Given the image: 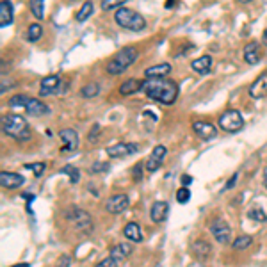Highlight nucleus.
<instances>
[{
    "label": "nucleus",
    "instance_id": "nucleus-1",
    "mask_svg": "<svg viewBox=\"0 0 267 267\" xmlns=\"http://www.w3.org/2000/svg\"><path fill=\"white\" fill-rule=\"evenodd\" d=\"M178 84L166 77H150L143 80V93L162 105H173L178 98Z\"/></svg>",
    "mask_w": 267,
    "mask_h": 267
},
{
    "label": "nucleus",
    "instance_id": "nucleus-2",
    "mask_svg": "<svg viewBox=\"0 0 267 267\" xmlns=\"http://www.w3.org/2000/svg\"><path fill=\"white\" fill-rule=\"evenodd\" d=\"M2 132L7 137L16 139V141H29L32 137L27 119L18 114H7L2 118Z\"/></svg>",
    "mask_w": 267,
    "mask_h": 267
},
{
    "label": "nucleus",
    "instance_id": "nucleus-3",
    "mask_svg": "<svg viewBox=\"0 0 267 267\" xmlns=\"http://www.w3.org/2000/svg\"><path fill=\"white\" fill-rule=\"evenodd\" d=\"M137 57H139L137 48H134V46L121 48L119 52H116V54L112 55V59L107 63V73L109 75L125 73V71L137 61Z\"/></svg>",
    "mask_w": 267,
    "mask_h": 267
},
{
    "label": "nucleus",
    "instance_id": "nucleus-4",
    "mask_svg": "<svg viewBox=\"0 0 267 267\" xmlns=\"http://www.w3.org/2000/svg\"><path fill=\"white\" fill-rule=\"evenodd\" d=\"M114 20L116 23L121 27V29L132 30V32H141V30L146 29V20H144L143 15H139L137 11H132L129 7H119L114 15Z\"/></svg>",
    "mask_w": 267,
    "mask_h": 267
},
{
    "label": "nucleus",
    "instance_id": "nucleus-5",
    "mask_svg": "<svg viewBox=\"0 0 267 267\" xmlns=\"http://www.w3.org/2000/svg\"><path fill=\"white\" fill-rule=\"evenodd\" d=\"M66 218H68V221L75 226V230H79V232L89 233L93 230V218H91L86 210H82V208L71 207L68 212H66Z\"/></svg>",
    "mask_w": 267,
    "mask_h": 267
},
{
    "label": "nucleus",
    "instance_id": "nucleus-6",
    "mask_svg": "<svg viewBox=\"0 0 267 267\" xmlns=\"http://www.w3.org/2000/svg\"><path fill=\"white\" fill-rule=\"evenodd\" d=\"M219 129L224 130V132H230V134H235L239 130H243L244 127V118L243 114L239 112L235 109H228L221 114V118H219Z\"/></svg>",
    "mask_w": 267,
    "mask_h": 267
},
{
    "label": "nucleus",
    "instance_id": "nucleus-7",
    "mask_svg": "<svg viewBox=\"0 0 267 267\" xmlns=\"http://www.w3.org/2000/svg\"><path fill=\"white\" fill-rule=\"evenodd\" d=\"M210 233H212V237L218 241L219 244H228L230 243V239H232V228L228 224L224 219H216V221L210 224Z\"/></svg>",
    "mask_w": 267,
    "mask_h": 267
},
{
    "label": "nucleus",
    "instance_id": "nucleus-8",
    "mask_svg": "<svg viewBox=\"0 0 267 267\" xmlns=\"http://www.w3.org/2000/svg\"><path fill=\"white\" fill-rule=\"evenodd\" d=\"M168 155V148L164 146V144H157L154 148V152L150 154L148 160H146V171H150V173H155L157 169H160V166H162L164 162V157Z\"/></svg>",
    "mask_w": 267,
    "mask_h": 267
},
{
    "label": "nucleus",
    "instance_id": "nucleus-9",
    "mask_svg": "<svg viewBox=\"0 0 267 267\" xmlns=\"http://www.w3.org/2000/svg\"><path fill=\"white\" fill-rule=\"evenodd\" d=\"M130 205V200L127 194H114L105 201V210L109 214H121L125 212Z\"/></svg>",
    "mask_w": 267,
    "mask_h": 267
},
{
    "label": "nucleus",
    "instance_id": "nucleus-10",
    "mask_svg": "<svg viewBox=\"0 0 267 267\" xmlns=\"http://www.w3.org/2000/svg\"><path fill=\"white\" fill-rule=\"evenodd\" d=\"M61 139H63V154H73L75 150L79 148V134L73 129H63L59 132Z\"/></svg>",
    "mask_w": 267,
    "mask_h": 267
},
{
    "label": "nucleus",
    "instance_id": "nucleus-11",
    "mask_svg": "<svg viewBox=\"0 0 267 267\" xmlns=\"http://www.w3.org/2000/svg\"><path fill=\"white\" fill-rule=\"evenodd\" d=\"M137 150H139L137 144H134V143H118L107 148V155H109L111 158H123V157H129V155H134Z\"/></svg>",
    "mask_w": 267,
    "mask_h": 267
},
{
    "label": "nucleus",
    "instance_id": "nucleus-12",
    "mask_svg": "<svg viewBox=\"0 0 267 267\" xmlns=\"http://www.w3.org/2000/svg\"><path fill=\"white\" fill-rule=\"evenodd\" d=\"M61 89V77L59 75H48L43 77L40 84V96H48V94L59 93Z\"/></svg>",
    "mask_w": 267,
    "mask_h": 267
},
{
    "label": "nucleus",
    "instance_id": "nucleus-13",
    "mask_svg": "<svg viewBox=\"0 0 267 267\" xmlns=\"http://www.w3.org/2000/svg\"><path fill=\"white\" fill-rule=\"evenodd\" d=\"M193 130L198 134L201 139H205V141H210V139L218 137V129H216L212 123H208V121H201V119L193 121Z\"/></svg>",
    "mask_w": 267,
    "mask_h": 267
},
{
    "label": "nucleus",
    "instance_id": "nucleus-14",
    "mask_svg": "<svg viewBox=\"0 0 267 267\" xmlns=\"http://www.w3.org/2000/svg\"><path fill=\"white\" fill-rule=\"evenodd\" d=\"M249 96L255 100H260L264 96H267V71L260 73L255 79L251 86H249Z\"/></svg>",
    "mask_w": 267,
    "mask_h": 267
},
{
    "label": "nucleus",
    "instance_id": "nucleus-15",
    "mask_svg": "<svg viewBox=\"0 0 267 267\" xmlns=\"http://www.w3.org/2000/svg\"><path fill=\"white\" fill-rule=\"evenodd\" d=\"M25 183V178L18 173H11V171H2L0 173V185L4 189H18Z\"/></svg>",
    "mask_w": 267,
    "mask_h": 267
},
{
    "label": "nucleus",
    "instance_id": "nucleus-16",
    "mask_svg": "<svg viewBox=\"0 0 267 267\" xmlns=\"http://www.w3.org/2000/svg\"><path fill=\"white\" fill-rule=\"evenodd\" d=\"M260 55H262V50H260V43L258 41H251L244 46V61L247 65H257L260 61Z\"/></svg>",
    "mask_w": 267,
    "mask_h": 267
},
{
    "label": "nucleus",
    "instance_id": "nucleus-17",
    "mask_svg": "<svg viewBox=\"0 0 267 267\" xmlns=\"http://www.w3.org/2000/svg\"><path fill=\"white\" fill-rule=\"evenodd\" d=\"M169 212V205L168 201H155L152 205V210H150V218L154 222H162L166 221Z\"/></svg>",
    "mask_w": 267,
    "mask_h": 267
},
{
    "label": "nucleus",
    "instance_id": "nucleus-18",
    "mask_svg": "<svg viewBox=\"0 0 267 267\" xmlns=\"http://www.w3.org/2000/svg\"><path fill=\"white\" fill-rule=\"evenodd\" d=\"M25 111H27V114H30V116H36V118L44 116V114H50V107H48V105H44L41 100H36V98H30L29 100V104L25 105Z\"/></svg>",
    "mask_w": 267,
    "mask_h": 267
},
{
    "label": "nucleus",
    "instance_id": "nucleus-19",
    "mask_svg": "<svg viewBox=\"0 0 267 267\" xmlns=\"http://www.w3.org/2000/svg\"><path fill=\"white\" fill-rule=\"evenodd\" d=\"M13 4L9 0H2L0 2V27H7V25L13 23Z\"/></svg>",
    "mask_w": 267,
    "mask_h": 267
},
{
    "label": "nucleus",
    "instance_id": "nucleus-20",
    "mask_svg": "<svg viewBox=\"0 0 267 267\" xmlns=\"http://www.w3.org/2000/svg\"><path fill=\"white\" fill-rule=\"evenodd\" d=\"M212 65H214V61L210 55H201V57H198V59H194L193 63H191V68L196 71V73H208L210 69H212Z\"/></svg>",
    "mask_w": 267,
    "mask_h": 267
},
{
    "label": "nucleus",
    "instance_id": "nucleus-21",
    "mask_svg": "<svg viewBox=\"0 0 267 267\" xmlns=\"http://www.w3.org/2000/svg\"><path fill=\"white\" fill-rule=\"evenodd\" d=\"M139 91H143V80L139 79H129L119 86V93L123 96H130V94H135Z\"/></svg>",
    "mask_w": 267,
    "mask_h": 267
},
{
    "label": "nucleus",
    "instance_id": "nucleus-22",
    "mask_svg": "<svg viewBox=\"0 0 267 267\" xmlns=\"http://www.w3.org/2000/svg\"><path fill=\"white\" fill-rule=\"evenodd\" d=\"M123 235L129 239L130 243H143V232H141V226L137 222H129L125 224L123 228Z\"/></svg>",
    "mask_w": 267,
    "mask_h": 267
},
{
    "label": "nucleus",
    "instance_id": "nucleus-23",
    "mask_svg": "<svg viewBox=\"0 0 267 267\" xmlns=\"http://www.w3.org/2000/svg\"><path fill=\"white\" fill-rule=\"evenodd\" d=\"M134 251L132 244L129 243H121V244H116V246L111 249V257L114 258V260H118V262H121V260H125L127 257H130Z\"/></svg>",
    "mask_w": 267,
    "mask_h": 267
},
{
    "label": "nucleus",
    "instance_id": "nucleus-24",
    "mask_svg": "<svg viewBox=\"0 0 267 267\" xmlns=\"http://www.w3.org/2000/svg\"><path fill=\"white\" fill-rule=\"evenodd\" d=\"M171 73V65L169 63H160V65L150 66V68L144 69V77L150 79V77H168Z\"/></svg>",
    "mask_w": 267,
    "mask_h": 267
},
{
    "label": "nucleus",
    "instance_id": "nucleus-25",
    "mask_svg": "<svg viewBox=\"0 0 267 267\" xmlns=\"http://www.w3.org/2000/svg\"><path fill=\"white\" fill-rule=\"evenodd\" d=\"M193 253L200 258V260H205V258L212 253V246H210L207 241L198 239V241H194V243H193Z\"/></svg>",
    "mask_w": 267,
    "mask_h": 267
},
{
    "label": "nucleus",
    "instance_id": "nucleus-26",
    "mask_svg": "<svg viewBox=\"0 0 267 267\" xmlns=\"http://www.w3.org/2000/svg\"><path fill=\"white\" fill-rule=\"evenodd\" d=\"M94 13V4L91 2V0H88V2H84V4L80 5L79 13H77V22L79 23H82V22H86L89 18V16Z\"/></svg>",
    "mask_w": 267,
    "mask_h": 267
},
{
    "label": "nucleus",
    "instance_id": "nucleus-27",
    "mask_svg": "<svg viewBox=\"0 0 267 267\" xmlns=\"http://www.w3.org/2000/svg\"><path fill=\"white\" fill-rule=\"evenodd\" d=\"M41 36H43V27H41V23H30L29 29H27V41H30V43H36V41L41 40Z\"/></svg>",
    "mask_w": 267,
    "mask_h": 267
},
{
    "label": "nucleus",
    "instance_id": "nucleus-28",
    "mask_svg": "<svg viewBox=\"0 0 267 267\" xmlns=\"http://www.w3.org/2000/svg\"><path fill=\"white\" fill-rule=\"evenodd\" d=\"M30 13L36 16V20H43L44 16V0H29Z\"/></svg>",
    "mask_w": 267,
    "mask_h": 267
},
{
    "label": "nucleus",
    "instance_id": "nucleus-29",
    "mask_svg": "<svg viewBox=\"0 0 267 267\" xmlns=\"http://www.w3.org/2000/svg\"><path fill=\"white\" fill-rule=\"evenodd\" d=\"M98 93H100V86L96 82H89V84H86L84 88L80 89V96L82 98H94Z\"/></svg>",
    "mask_w": 267,
    "mask_h": 267
},
{
    "label": "nucleus",
    "instance_id": "nucleus-30",
    "mask_svg": "<svg viewBox=\"0 0 267 267\" xmlns=\"http://www.w3.org/2000/svg\"><path fill=\"white\" fill-rule=\"evenodd\" d=\"M61 173L66 175V177H69V182L71 183H79L80 180V171L75 166H71V164H68V166H65V168L61 169Z\"/></svg>",
    "mask_w": 267,
    "mask_h": 267
},
{
    "label": "nucleus",
    "instance_id": "nucleus-31",
    "mask_svg": "<svg viewBox=\"0 0 267 267\" xmlns=\"http://www.w3.org/2000/svg\"><path fill=\"white\" fill-rule=\"evenodd\" d=\"M251 244H253V237H249V235H241V237H237L232 243V247H233V249H239V251H243V249L249 247Z\"/></svg>",
    "mask_w": 267,
    "mask_h": 267
},
{
    "label": "nucleus",
    "instance_id": "nucleus-32",
    "mask_svg": "<svg viewBox=\"0 0 267 267\" xmlns=\"http://www.w3.org/2000/svg\"><path fill=\"white\" fill-rule=\"evenodd\" d=\"M247 218L253 219V221H257V222H267V214L264 212V208L262 207H253L249 212H247Z\"/></svg>",
    "mask_w": 267,
    "mask_h": 267
},
{
    "label": "nucleus",
    "instance_id": "nucleus-33",
    "mask_svg": "<svg viewBox=\"0 0 267 267\" xmlns=\"http://www.w3.org/2000/svg\"><path fill=\"white\" fill-rule=\"evenodd\" d=\"M29 100H30V96L18 93V94H15V96H11L7 104H9V107H25V105L29 104Z\"/></svg>",
    "mask_w": 267,
    "mask_h": 267
},
{
    "label": "nucleus",
    "instance_id": "nucleus-34",
    "mask_svg": "<svg viewBox=\"0 0 267 267\" xmlns=\"http://www.w3.org/2000/svg\"><path fill=\"white\" fill-rule=\"evenodd\" d=\"M125 2H127V0H102V9L104 11H112V9L118 11Z\"/></svg>",
    "mask_w": 267,
    "mask_h": 267
},
{
    "label": "nucleus",
    "instance_id": "nucleus-35",
    "mask_svg": "<svg viewBox=\"0 0 267 267\" xmlns=\"http://www.w3.org/2000/svg\"><path fill=\"white\" fill-rule=\"evenodd\" d=\"M111 169V164L109 162H94L89 169V173L91 175H98V173H107Z\"/></svg>",
    "mask_w": 267,
    "mask_h": 267
},
{
    "label": "nucleus",
    "instance_id": "nucleus-36",
    "mask_svg": "<svg viewBox=\"0 0 267 267\" xmlns=\"http://www.w3.org/2000/svg\"><path fill=\"white\" fill-rule=\"evenodd\" d=\"M189 200H191V191H189V189L185 187V185L178 189V191H177V201L182 203V205H185V203H187Z\"/></svg>",
    "mask_w": 267,
    "mask_h": 267
},
{
    "label": "nucleus",
    "instance_id": "nucleus-37",
    "mask_svg": "<svg viewBox=\"0 0 267 267\" xmlns=\"http://www.w3.org/2000/svg\"><path fill=\"white\" fill-rule=\"evenodd\" d=\"M44 162H29V164H25V169H29V171H34L36 177H41L44 171Z\"/></svg>",
    "mask_w": 267,
    "mask_h": 267
},
{
    "label": "nucleus",
    "instance_id": "nucleus-38",
    "mask_svg": "<svg viewBox=\"0 0 267 267\" xmlns=\"http://www.w3.org/2000/svg\"><path fill=\"white\" fill-rule=\"evenodd\" d=\"M94 267H119L118 266V260H114L112 257H109V258H104V260H100L98 264Z\"/></svg>",
    "mask_w": 267,
    "mask_h": 267
},
{
    "label": "nucleus",
    "instance_id": "nucleus-39",
    "mask_svg": "<svg viewBox=\"0 0 267 267\" xmlns=\"http://www.w3.org/2000/svg\"><path fill=\"white\" fill-rule=\"evenodd\" d=\"M98 137H100V125H94L93 129H91V132H89L88 139L91 141V143H96V141H98Z\"/></svg>",
    "mask_w": 267,
    "mask_h": 267
},
{
    "label": "nucleus",
    "instance_id": "nucleus-40",
    "mask_svg": "<svg viewBox=\"0 0 267 267\" xmlns=\"http://www.w3.org/2000/svg\"><path fill=\"white\" fill-rule=\"evenodd\" d=\"M132 175L135 182H141V178H143V164H135V168L132 169Z\"/></svg>",
    "mask_w": 267,
    "mask_h": 267
},
{
    "label": "nucleus",
    "instance_id": "nucleus-41",
    "mask_svg": "<svg viewBox=\"0 0 267 267\" xmlns=\"http://www.w3.org/2000/svg\"><path fill=\"white\" fill-rule=\"evenodd\" d=\"M237 177H239L237 173L232 175V177H230V180H228V182L224 183V191H230V189H232V187H235V183H237Z\"/></svg>",
    "mask_w": 267,
    "mask_h": 267
},
{
    "label": "nucleus",
    "instance_id": "nucleus-42",
    "mask_svg": "<svg viewBox=\"0 0 267 267\" xmlns=\"http://www.w3.org/2000/svg\"><path fill=\"white\" fill-rule=\"evenodd\" d=\"M59 266H57V267H69V262H71V258H69L68 257V255H65V257H61L59 258Z\"/></svg>",
    "mask_w": 267,
    "mask_h": 267
},
{
    "label": "nucleus",
    "instance_id": "nucleus-43",
    "mask_svg": "<svg viewBox=\"0 0 267 267\" xmlns=\"http://www.w3.org/2000/svg\"><path fill=\"white\" fill-rule=\"evenodd\" d=\"M191 182H193V178L189 177V175H182V183L185 185V187H187V185H189Z\"/></svg>",
    "mask_w": 267,
    "mask_h": 267
},
{
    "label": "nucleus",
    "instance_id": "nucleus-44",
    "mask_svg": "<svg viewBox=\"0 0 267 267\" xmlns=\"http://www.w3.org/2000/svg\"><path fill=\"white\" fill-rule=\"evenodd\" d=\"M264 185H266V189H267V168L264 169Z\"/></svg>",
    "mask_w": 267,
    "mask_h": 267
},
{
    "label": "nucleus",
    "instance_id": "nucleus-45",
    "mask_svg": "<svg viewBox=\"0 0 267 267\" xmlns=\"http://www.w3.org/2000/svg\"><path fill=\"white\" fill-rule=\"evenodd\" d=\"M11 267H30V264H16V266H11Z\"/></svg>",
    "mask_w": 267,
    "mask_h": 267
},
{
    "label": "nucleus",
    "instance_id": "nucleus-46",
    "mask_svg": "<svg viewBox=\"0 0 267 267\" xmlns=\"http://www.w3.org/2000/svg\"><path fill=\"white\" fill-rule=\"evenodd\" d=\"M239 4H249V2H251V0H237Z\"/></svg>",
    "mask_w": 267,
    "mask_h": 267
},
{
    "label": "nucleus",
    "instance_id": "nucleus-47",
    "mask_svg": "<svg viewBox=\"0 0 267 267\" xmlns=\"http://www.w3.org/2000/svg\"><path fill=\"white\" fill-rule=\"evenodd\" d=\"M264 41H266V43H267V29L264 30Z\"/></svg>",
    "mask_w": 267,
    "mask_h": 267
},
{
    "label": "nucleus",
    "instance_id": "nucleus-48",
    "mask_svg": "<svg viewBox=\"0 0 267 267\" xmlns=\"http://www.w3.org/2000/svg\"><path fill=\"white\" fill-rule=\"evenodd\" d=\"M71 2H73V0H71Z\"/></svg>",
    "mask_w": 267,
    "mask_h": 267
}]
</instances>
